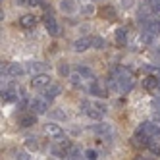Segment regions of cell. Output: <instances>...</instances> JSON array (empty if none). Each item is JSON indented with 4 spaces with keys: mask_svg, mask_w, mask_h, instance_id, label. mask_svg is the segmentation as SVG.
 Segmentation results:
<instances>
[{
    "mask_svg": "<svg viewBox=\"0 0 160 160\" xmlns=\"http://www.w3.org/2000/svg\"><path fill=\"white\" fill-rule=\"evenodd\" d=\"M148 143H151V135L145 133L143 129H137L133 133V137H131V145L137 147V148H147Z\"/></svg>",
    "mask_w": 160,
    "mask_h": 160,
    "instance_id": "cell-1",
    "label": "cell"
},
{
    "mask_svg": "<svg viewBox=\"0 0 160 160\" xmlns=\"http://www.w3.org/2000/svg\"><path fill=\"white\" fill-rule=\"evenodd\" d=\"M29 108L33 110V114H37V116H42V114L48 112V98H33L29 102Z\"/></svg>",
    "mask_w": 160,
    "mask_h": 160,
    "instance_id": "cell-2",
    "label": "cell"
},
{
    "mask_svg": "<svg viewBox=\"0 0 160 160\" xmlns=\"http://www.w3.org/2000/svg\"><path fill=\"white\" fill-rule=\"evenodd\" d=\"M42 21H44V27H47V31L50 33L52 37H58V35H60V27H58V23H56V19L52 18V12H47V16L42 18Z\"/></svg>",
    "mask_w": 160,
    "mask_h": 160,
    "instance_id": "cell-3",
    "label": "cell"
},
{
    "mask_svg": "<svg viewBox=\"0 0 160 160\" xmlns=\"http://www.w3.org/2000/svg\"><path fill=\"white\" fill-rule=\"evenodd\" d=\"M31 85L35 87V89H47L48 85H50V75L48 73H35L33 75V79H31Z\"/></svg>",
    "mask_w": 160,
    "mask_h": 160,
    "instance_id": "cell-4",
    "label": "cell"
},
{
    "mask_svg": "<svg viewBox=\"0 0 160 160\" xmlns=\"http://www.w3.org/2000/svg\"><path fill=\"white\" fill-rule=\"evenodd\" d=\"M143 89L148 93H160V79L154 75H148L143 79Z\"/></svg>",
    "mask_w": 160,
    "mask_h": 160,
    "instance_id": "cell-5",
    "label": "cell"
},
{
    "mask_svg": "<svg viewBox=\"0 0 160 160\" xmlns=\"http://www.w3.org/2000/svg\"><path fill=\"white\" fill-rule=\"evenodd\" d=\"M44 133H47L48 137H52V139H60V137H64V129L58 123H54V122H48L47 125H44Z\"/></svg>",
    "mask_w": 160,
    "mask_h": 160,
    "instance_id": "cell-6",
    "label": "cell"
},
{
    "mask_svg": "<svg viewBox=\"0 0 160 160\" xmlns=\"http://www.w3.org/2000/svg\"><path fill=\"white\" fill-rule=\"evenodd\" d=\"M98 16L102 19H106V21H116L118 19V14H116V10H114L112 6H102L98 10Z\"/></svg>",
    "mask_w": 160,
    "mask_h": 160,
    "instance_id": "cell-7",
    "label": "cell"
},
{
    "mask_svg": "<svg viewBox=\"0 0 160 160\" xmlns=\"http://www.w3.org/2000/svg\"><path fill=\"white\" fill-rule=\"evenodd\" d=\"M60 93H62V87H60L58 83H50L47 89H44V98H48V100L52 102L56 97L60 95Z\"/></svg>",
    "mask_w": 160,
    "mask_h": 160,
    "instance_id": "cell-8",
    "label": "cell"
},
{
    "mask_svg": "<svg viewBox=\"0 0 160 160\" xmlns=\"http://www.w3.org/2000/svg\"><path fill=\"white\" fill-rule=\"evenodd\" d=\"M91 44H93V39L81 37V39H77V41L73 42V50H75V52H85V50H89Z\"/></svg>",
    "mask_w": 160,
    "mask_h": 160,
    "instance_id": "cell-9",
    "label": "cell"
},
{
    "mask_svg": "<svg viewBox=\"0 0 160 160\" xmlns=\"http://www.w3.org/2000/svg\"><path fill=\"white\" fill-rule=\"evenodd\" d=\"M118 85H120V93H129L133 89V79L129 75H122L118 77Z\"/></svg>",
    "mask_w": 160,
    "mask_h": 160,
    "instance_id": "cell-10",
    "label": "cell"
},
{
    "mask_svg": "<svg viewBox=\"0 0 160 160\" xmlns=\"http://www.w3.org/2000/svg\"><path fill=\"white\" fill-rule=\"evenodd\" d=\"M35 25H37V18H35V16L25 14V16L19 18V27H23V29H33Z\"/></svg>",
    "mask_w": 160,
    "mask_h": 160,
    "instance_id": "cell-11",
    "label": "cell"
},
{
    "mask_svg": "<svg viewBox=\"0 0 160 160\" xmlns=\"http://www.w3.org/2000/svg\"><path fill=\"white\" fill-rule=\"evenodd\" d=\"M37 123V114H25L19 118V128H33Z\"/></svg>",
    "mask_w": 160,
    "mask_h": 160,
    "instance_id": "cell-12",
    "label": "cell"
},
{
    "mask_svg": "<svg viewBox=\"0 0 160 160\" xmlns=\"http://www.w3.org/2000/svg\"><path fill=\"white\" fill-rule=\"evenodd\" d=\"M89 91H91V95H95V97H98V98H106V97H108V91L102 87V85H98V83H93Z\"/></svg>",
    "mask_w": 160,
    "mask_h": 160,
    "instance_id": "cell-13",
    "label": "cell"
},
{
    "mask_svg": "<svg viewBox=\"0 0 160 160\" xmlns=\"http://www.w3.org/2000/svg\"><path fill=\"white\" fill-rule=\"evenodd\" d=\"M27 70L35 75V73H42V72H47V64H42V62H31L27 66Z\"/></svg>",
    "mask_w": 160,
    "mask_h": 160,
    "instance_id": "cell-14",
    "label": "cell"
},
{
    "mask_svg": "<svg viewBox=\"0 0 160 160\" xmlns=\"http://www.w3.org/2000/svg\"><path fill=\"white\" fill-rule=\"evenodd\" d=\"M114 37H116V44L123 47V44L128 42V31H125L123 27H118V29H116V35H114Z\"/></svg>",
    "mask_w": 160,
    "mask_h": 160,
    "instance_id": "cell-15",
    "label": "cell"
},
{
    "mask_svg": "<svg viewBox=\"0 0 160 160\" xmlns=\"http://www.w3.org/2000/svg\"><path fill=\"white\" fill-rule=\"evenodd\" d=\"M21 73H23V68H21L19 64H8V75H12V77H19Z\"/></svg>",
    "mask_w": 160,
    "mask_h": 160,
    "instance_id": "cell-16",
    "label": "cell"
},
{
    "mask_svg": "<svg viewBox=\"0 0 160 160\" xmlns=\"http://www.w3.org/2000/svg\"><path fill=\"white\" fill-rule=\"evenodd\" d=\"M25 148L31 151V152H37L39 151V141L35 139V137H27L25 139Z\"/></svg>",
    "mask_w": 160,
    "mask_h": 160,
    "instance_id": "cell-17",
    "label": "cell"
},
{
    "mask_svg": "<svg viewBox=\"0 0 160 160\" xmlns=\"http://www.w3.org/2000/svg\"><path fill=\"white\" fill-rule=\"evenodd\" d=\"M60 10L62 12H68V14H72L75 6H73V0H62V4H60Z\"/></svg>",
    "mask_w": 160,
    "mask_h": 160,
    "instance_id": "cell-18",
    "label": "cell"
},
{
    "mask_svg": "<svg viewBox=\"0 0 160 160\" xmlns=\"http://www.w3.org/2000/svg\"><path fill=\"white\" fill-rule=\"evenodd\" d=\"M58 73H60V77H70V64L60 62L58 64Z\"/></svg>",
    "mask_w": 160,
    "mask_h": 160,
    "instance_id": "cell-19",
    "label": "cell"
},
{
    "mask_svg": "<svg viewBox=\"0 0 160 160\" xmlns=\"http://www.w3.org/2000/svg\"><path fill=\"white\" fill-rule=\"evenodd\" d=\"M77 73L81 75V77H87V79H91V77H93V72H91V68H87V66H81V64L77 66Z\"/></svg>",
    "mask_w": 160,
    "mask_h": 160,
    "instance_id": "cell-20",
    "label": "cell"
},
{
    "mask_svg": "<svg viewBox=\"0 0 160 160\" xmlns=\"http://www.w3.org/2000/svg\"><path fill=\"white\" fill-rule=\"evenodd\" d=\"M95 131H97V133H100V135H104V133H110V131H112V128H110L108 123H97V125H95Z\"/></svg>",
    "mask_w": 160,
    "mask_h": 160,
    "instance_id": "cell-21",
    "label": "cell"
},
{
    "mask_svg": "<svg viewBox=\"0 0 160 160\" xmlns=\"http://www.w3.org/2000/svg\"><path fill=\"white\" fill-rule=\"evenodd\" d=\"M16 100V95L12 93V91H2V102H4V104H8V102H14Z\"/></svg>",
    "mask_w": 160,
    "mask_h": 160,
    "instance_id": "cell-22",
    "label": "cell"
},
{
    "mask_svg": "<svg viewBox=\"0 0 160 160\" xmlns=\"http://www.w3.org/2000/svg\"><path fill=\"white\" fill-rule=\"evenodd\" d=\"M104 44H106V41L102 39V37H95V39H93V47H95L97 50H102V48H104Z\"/></svg>",
    "mask_w": 160,
    "mask_h": 160,
    "instance_id": "cell-23",
    "label": "cell"
},
{
    "mask_svg": "<svg viewBox=\"0 0 160 160\" xmlns=\"http://www.w3.org/2000/svg\"><path fill=\"white\" fill-rule=\"evenodd\" d=\"M66 156L68 158H81V152H79L77 148H70V151L66 152Z\"/></svg>",
    "mask_w": 160,
    "mask_h": 160,
    "instance_id": "cell-24",
    "label": "cell"
},
{
    "mask_svg": "<svg viewBox=\"0 0 160 160\" xmlns=\"http://www.w3.org/2000/svg\"><path fill=\"white\" fill-rule=\"evenodd\" d=\"M147 148H151V152H152V154H160V145H158V143H152V141H151Z\"/></svg>",
    "mask_w": 160,
    "mask_h": 160,
    "instance_id": "cell-25",
    "label": "cell"
},
{
    "mask_svg": "<svg viewBox=\"0 0 160 160\" xmlns=\"http://www.w3.org/2000/svg\"><path fill=\"white\" fill-rule=\"evenodd\" d=\"M85 158L95 160V158H98V152H97V151H93V148H89V151H85Z\"/></svg>",
    "mask_w": 160,
    "mask_h": 160,
    "instance_id": "cell-26",
    "label": "cell"
},
{
    "mask_svg": "<svg viewBox=\"0 0 160 160\" xmlns=\"http://www.w3.org/2000/svg\"><path fill=\"white\" fill-rule=\"evenodd\" d=\"M52 116H54L56 120H66V114L60 112V110H54V112H52Z\"/></svg>",
    "mask_w": 160,
    "mask_h": 160,
    "instance_id": "cell-27",
    "label": "cell"
},
{
    "mask_svg": "<svg viewBox=\"0 0 160 160\" xmlns=\"http://www.w3.org/2000/svg\"><path fill=\"white\" fill-rule=\"evenodd\" d=\"M70 79H72V85H73V87H79V83H81V81H79V79H81V75H72Z\"/></svg>",
    "mask_w": 160,
    "mask_h": 160,
    "instance_id": "cell-28",
    "label": "cell"
},
{
    "mask_svg": "<svg viewBox=\"0 0 160 160\" xmlns=\"http://www.w3.org/2000/svg\"><path fill=\"white\" fill-rule=\"evenodd\" d=\"M152 12H154V14L160 12V0H154V2H152Z\"/></svg>",
    "mask_w": 160,
    "mask_h": 160,
    "instance_id": "cell-29",
    "label": "cell"
},
{
    "mask_svg": "<svg viewBox=\"0 0 160 160\" xmlns=\"http://www.w3.org/2000/svg\"><path fill=\"white\" fill-rule=\"evenodd\" d=\"M29 6H42V0H27Z\"/></svg>",
    "mask_w": 160,
    "mask_h": 160,
    "instance_id": "cell-30",
    "label": "cell"
},
{
    "mask_svg": "<svg viewBox=\"0 0 160 160\" xmlns=\"http://www.w3.org/2000/svg\"><path fill=\"white\" fill-rule=\"evenodd\" d=\"M120 2H122V6H123V8H131V4H133L131 0H120Z\"/></svg>",
    "mask_w": 160,
    "mask_h": 160,
    "instance_id": "cell-31",
    "label": "cell"
},
{
    "mask_svg": "<svg viewBox=\"0 0 160 160\" xmlns=\"http://www.w3.org/2000/svg\"><path fill=\"white\" fill-rule=\"evenodd\" d=\"M91 12H93V8H91V6H85L83 8V14H91Z\"/></svg>",
    "mask_w": 160,
    "mask_h": 160,
    "instance_id": "cell-32",
    "label": "cell"
},
{
    "mask_svg": "<svg viewBox=\"0 0 160 160\" xmlns=\"http://www.w3.org/2000/svg\"><path fill=\"white\" fill-rule=\"evenodd\" d=\"M154 120H156V122H160V110H156V114H154Z\"/></svg>",
    "mask_w": 160,
    "mask_h": 160,
    "instance_id": "cell-33",
    "label": "cell"
},
{
    "mask_svg": "<svg viewBox=\"0 0 160 160\" xmlns=\"http://www.w3.org/2000/svg\"><path fill=\"white\" fill-rule=\"evenodd\" d=\"M156 29H158V33H160V21H158V23H156Z\"/></svg>",
    "mask_w": 160,
    "mask_h": 160,
    "instance_id": "cell-34",
    "label": "cell"
}]
</instances>
